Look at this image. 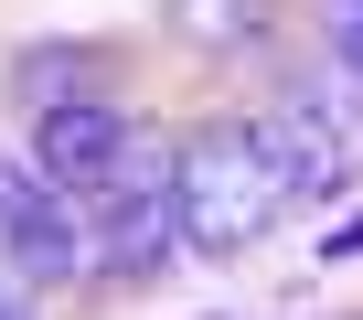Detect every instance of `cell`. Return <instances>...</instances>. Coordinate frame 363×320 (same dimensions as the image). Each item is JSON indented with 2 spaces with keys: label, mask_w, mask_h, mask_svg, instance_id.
Returning a JSON list of instances; mask_svg holds the SVG:
<instances>
[{
  "label": "cell",
  "mask_w": 363,
  "mask_h": 320,
  "mask_svg": "<svg viewBox=\"0 0 363 320\" xmlns=\"http://www.w3.org/2000/svg\"><path fill=\"white\" fill-rule=\"evenodd\" d=\"M299 107L331 128V149H342L352 171H363V75H342V64L320 54V86H299Z\"/></svg>",
  "instance_id": "obj_6"
},
{
  "label": "cell",
  "mask_w": 363,
  "mask_h": 320,
  "mask_svg": "<svg viewBox=\"0 0 363 320\" xmlns=\"http://www.w3.org/2000/svg\"><path fill=\"white\" fill-rule=\"evenodd\" d=\"M171 22H182V43H203V54L225 43V54H235V43H257L267 0H171Z\"/></svg>",
  "instance_id": "obj_7"
},
{
  "label": "cell",
  "mask_w": 363,
  "mask_h": 320,
  "mask_svg": "<svg viewBox=\"0 0 363 320\" xmlns=\"http://www.w3.org/2000/svg\"><path fill=\"white\" fill-rule=\"evenodd\" d=\"M320 54L342 75H363V0H320Z\"/></svg>",
  "instance_id": "obj_8"
},
{
  "label": "cell",
  "mask_w": 363,
  "mask_h": 320,
  "mask_svg": "<svg viewBox=\"0 0 363 320\" xmlns=\"http://www.w3.org/2000/svg\"><path fill=\"white\" fill-rule=\"evenodd\" d=\"M299 203H289V182H278V160H267V139H257V118H235V128H193L171 149V246H193V256H246L257 235H278Z\"/></svg>",
  "instance_id": "obj_1"
},
{
  "label": "cell",
  "mask_w": 363,
  "mask_h": 320,
  "mask_svg": "<svg viewBox=\"0 0 363 320\" xmlns=\"http://www.w3.org/2000/svg\"><path fill=\"white\" fill-rule=\"evenodd\" d=\"M128 149H139V118H128L118 96H54V107L33 118V160L75 193V214L118 182V160H128Z\"/></svg>",
  "instance_id": "obj_4"
},
{
  "label": "cell",
  "mask_w": 363,
  "mask_h": 320,
  "mask_svg": "<svg viewBox=\"0 0 363 320\" xmlns=\"http://www.w3.org/2000/svg\"><path fill=\"white\" fill-rule=\"evenodd\" d=\"M257 139H267V160H278V182H289V203H331L342 182H352V160L331 149V128L289 96V107H267L257 118Z\"/></svg>",
  "instance_id": "obj_5"
},
{
  "label": "cell",
  "mask_w": 363,
  "mask_h": 320,
  "mask_svg": "<svg viewBox=\"0 0 363 320\" xmlns=\"http://www.w3.org/2000/svg\"><path fill=\"white\" fill-rule=\"evenodd\" d=\"M171 256V149L139 128V149L118 160V182L86 203V267L107 278H150Z\"/></svg>",
  "instance_id": "obj_3"
},
{
  "label": "cell",
  "mask_w": 363,
  "mask_h": 320,
  "mask_svg": "<svg viewBox=\"0 0 363 320\" xmlns=\"http://www.w3.org/2000/svg\"><path fill=\"white\" fill-rule=\"evenodd\" d=\"M0 267H11L22 288L86 278V214H75V193L33 160V139H0Z\"/></svg>",
  "instance_id": "obj_2"
},
{
  "label": "cell",
  "mask_w": 363,
  "mask_h": 320,
  "mask_svg": "<svg viewBox=\"0 0 363 320\" xmlns=\"http://www.w3.org/2000/svg\"><path fill=\"white\" fill-rule=\"evenodd\" d=\"M22 309H33V288H22L11 267H0V320H22Z\"/></svg>",
  "instance_id": "obj_9"
}]
</instances>
